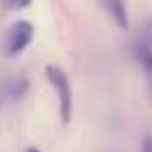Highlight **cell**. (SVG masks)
<instances>
[{
  "mask_svg": "<svg viewBox=\"0 0 152 152\" xmlns=\"http://www.w3.org/2000/svg\"><path fill=\"white\" fill-rule=\"evenodd\" d=\"M45 76H48V81L52 83V88H55V93L59 97V116H62L64 124H69V119H71V104H74L69 76L64 74V69H59L55 64H48L45 66Z\"/></svg>",
  "mask_w": 152,
  "mask_h": 152,
  "instance_id": "cell-1",
  "label": "cell"
},
{
  "mask_svg": "<svg viewBox=\"0 0 152 152\" xmlns=\"http://www.w3.org/2000/svg\"><path fill=\"white\" fill-rule=\"evenodd\" d=\"M33 38V26L28 21H17L7 28L5 38H2V55L5 57H14L19 55Z\"/></svg>",
  "mask_w": 152,
  "mask_h": 152,
  "instance_id": "cell-2",
  "label": "cell"
},
{
  "mask_svg": "<svg viewBox=\"0 0 152 152\" xmlns=\"http://www.w3.org/2000/svg\"><path fill=\"white\" fill-rule=\"evenodd\" d=\"M135 59L145 74V81H147V90L152 95V48L145 45V43H138L135 45Z\"/></svg>",
  "mask_w": 152,
  "mask_h": 152,
  "instance_id": "cell-3",
  "label": "cell"
},
{
  "mask_svg": "<svg viewBox=\"0 0 152 152\" xmlns=\"http://www.w3.org/2000/svg\"><path fill=\"white\" fill-rule=\"evenodd\" d=\"M104 10L109 12V17L116 21L119 28H128V14H126V5L124 0H102Z\"/></svg>",
  "mask_w": 152,
  "mask_h": 152,
  "instance_id": "cell-4",
  "label": "cell"
},
{
  "mask_svg": "<svg viewBox=\"0 0 152 152\" xmlns=\"http://www.w3.org/2000/svg\"><path fill=\"white\" fill-rule=\"evenodd\" d=\"M7 7H12V10H21V7H26V5H31V0H2Z\"/></svg>",
  "mask_w": 152,
  "mask_h": 152,
  "instance_id": "cell-5",
  "label": "cell"
},
{
  "mask_svg": "<svg viewBox=\"0 0 152 152\" xmlns=\"http://www.w3.org/2000/svg\"><path fill=\"white\" fill-rule=\"evenodd\" d=\"M140 152H152V135H142V142H140Z\"/></svg>",
  "mask_w": 152,
  "mask_h": 152,
  "instance_id": "cell-6",
  "label": "cell"
},
{
  "mask_svg": "<svg viewBox=\"0 0 152 152\" xmlns=\"http://www.w3.org/2000/svg\"><path fill=\"white\" fill-rule=\"evenodd\" d=\"M145 45H150V48H152V19L145 24Z\"/></svg>",
  "mask_w": 152,
  "mask_h": 152,
  "instance_id": "cell-7",
  "label": "cell"
},
{
  "mask_svg": "<svg viewBox=\"0 0 152 152\" xmlns=\"http://www.w3.org/2000/svg\"><path fill=\"white\" fill-rule=\"evenodd\" d=\"M26 152H40V150H38V147H28Z\"/></svg>",
  "mask_w": 152,
  "mask_h": 152,
  "instance_id": "cell-8",
  "label": "cell"
}]
</instances>
